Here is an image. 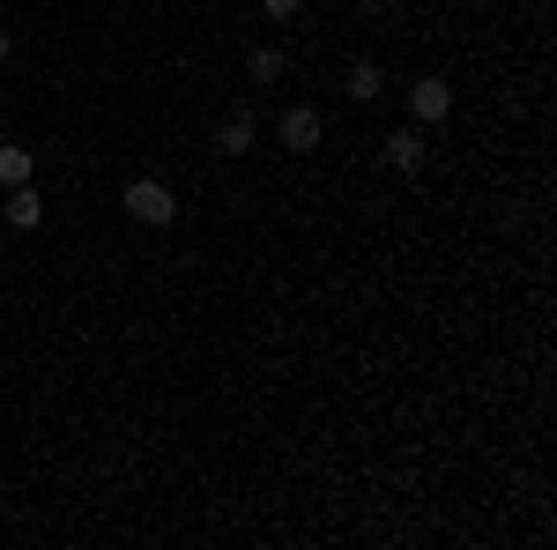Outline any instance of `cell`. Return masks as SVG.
Segmentation results:
<instances>
[{"mask_svg": "<svg viewBox=\"0 0 557 550\" xmlns=\"http://www.w3.org/2000/svg\"><path fill=\"white\" fill-rule=\"evenodd\" d=\"M120 209H127L134 223H149V231H164V223H178V201H172V186H164V179H127Z\"/></svg>", "mask_w": 557, "mask_h": 550, "instance_id": "obj_1", "label": "cell"}, {"mask_svg": "<svg viewBox=\"0 0 557 550\" xmlns=\"http://www.w3.org/2000/svg\"><path fill=\"white\" fill-rule=\"evenodd\" d=\"M409 112H417V127L454 120V83H446V75H417V83H409Z\"/></svg>", "mask_w": 557, "mask_h": 550, "instance_id": "obj_2", "label": "cell"}, {"mask_svg": "<svg viewBox=\"0 0 557 550\" xmlns=\"http://www.w3.org/2000/svg\"><path fill=\"white\" fill-rule=\"evenodd\" d=\"M320 112H312V105H290V112H283V127H275V142H283V149H290V157H312V149H320Z\"/></svg>", "mask_w": 557, "mask_h": 550, "instance_id": "obj_3", "label": "cell"}, {"mask_svg": "<svg viewBox=\"0 0 557 550\" xmlns=\"http://www.w3.org/2000/svg\"><path fill=\"white\" fill-rule=\"evenodd\" d=\"M424 157H431L424 127H394L386 134V171H424Z\"/></svg>", "mask_w": 557, "mask_h": 550, "instance_id": "obj_4", "label": "cell"}, {"mask_svg": "<svg viewBox=\"0 0 557 550\" xmlns=\"http://www.w3.org/2000/svg\"><path fill=\"white\" fill-rule=\"evenodd\" d=\"M0 216H8L15 231H38V223H45V201H38V186H8V201H0Z\"/></svg>", "mask_w": 557, "mask_h": 550, "instance_id": "obj_5", "label": "cell"}, {"mask_svg": "<svg viewBox=\"0 0 557 550\" xmlns=\"http://www.w3.org/2000/svg\"><path fill=\"white\" fill-rule=\"evenodd\" d=\"M343 89H349V97H357V105H372V97H380V89H386V75H380V60H349V75H343Z\"/></svg>", "mask_w": 557, "mask_h": 550, "instance_id": "obj_6", "label": "cell"}, {"mask_svg": "<svg viewBox=\"0 0 557 550\" xmlns=\"http://www.w3.org/2000/svg\"><path fill=\"white\" fill-rule=\"evenodd\" d=\"M215 149H223V157H246V149H253V112H231V120L215 127Z\"/></svg>", "mask_w": 557, "mask_h": 550, "instance_id": "obj_7", "label": "cell"}, {"mask_svg": "<svg viewBox=\"0 0 557 550\" xmlns=\"http://www.w3.org/2000/svg\"><path fill=\"white\" fill-rule=\"evenodd\" d=\"M30 171H38V157L23 142H0V186H30Z\"/></svg>", "mask_w": 557, "mask_h": 550, "instance_id": "obj_8", "label": "cell"}, {"mask_svg": "<svg viewBox=\"0 0 557 550\" xmlns=\"http://www.w3.org/2000/svg\"><path fill=\"white\" fill-rule=\"evenodd\" d=\"M246 75H253L260 89L283 83V52H275V45H253V52H246Z\"/></svg>", "mask_w": 557, "mask_h": 550, "instance_id": "obj_9", "label": "cell"}, {"mask_svg": "<svg viewBox=\"0 0 557 550\" xmlns=\"http://www.w3.org/2000/svg\"><path fill=\"white\" fill-rule=\"evenodd\" d=\"M260 8H268V23H283V15H298L305 0H260Z\"/></svg>", "mask_w": 557, "mask_h": 550, "instance_id": "obj_10", "label": "cell"}, {"mask_svg": "<svg viewBox=\"0 0 557 550\" xmlns=\"http://www.w3.org/2000/svg\"><path fill=\"white\" fill-rule=\"evenodd\" d=\"M8 52H15V45H8V30H0V60H8Z\"/></svg>", "mask_w": 557, "mask_h": 550, "instance_id": "obj_11", "label": "cell"}]
</instances>
